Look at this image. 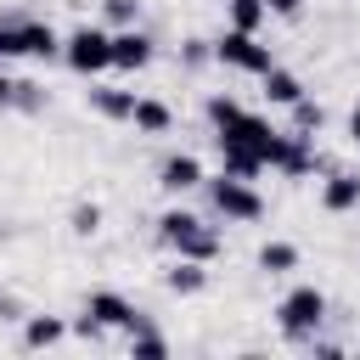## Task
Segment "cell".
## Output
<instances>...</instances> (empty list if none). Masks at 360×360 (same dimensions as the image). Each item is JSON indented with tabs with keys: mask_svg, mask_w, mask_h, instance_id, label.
<instances>
[{
	"mask_svg": "<svg viewBox=\"0 0 360 360\" xmlns=\"http://www.w3.org/2000/svg\"><path fill=\"white\" fill-rule=\"evenodd\" d=\"M208 118H214V141L219 146H248L253 158H264V163H281L287 158V135L281 129H270L264 118H253V112H242L231 96H208Z\"/></svg>",
	"mask_w": 360,
	"mask_h": 360,
	"instance_id": "cell-1",
	"label": "cell"
},
{
	"mask_svg": "<svg viewBox=\"0 0 360 360\" xmlns=\"http://www.w3.org/2000/svg\"><path fill=\"white\" fill-rule=\"evenodd\" d=\"M158 231H163V242L180 253V259H197V264H208L214 253H219V236L197 219V214H186V208H169L163 219H158Z\"/></svg>",
	"mask_w": 360,
	"mask_h": 360,
	"instance_id": "cell-2",
	"label": "cell"
},
{
	"mask_svg": "<svg viewBox=\"0 0 360 360\" xmlns=\"http://www.w3.org/2000/svg\"><path fill=\"white\" fill-rule=\"evenodd\" d=\"M62 56H68V68L73 73H101V68H112V34H101V28H79V34H68L62 39Z\"/></svg>",
	"mask_w": 360,
	"mask_h": 360,
	"instance_id": "cell-3",
	"label": "cell"
},
{
	"mask_svg": "<svg viewBox=\"0 0 360 360\" xmlns=\"http://www.w3.org/2000/svg\"><path fill=\"white\" fill-rule=\"evenodd\" d=\"M276 315H281V332H287V338H309V332L326 321V298H321L315 287H292Z\"/></svg>",
	"mask_w": 360,
	"mask_h": 360,
	"instance_id": "cell-4",
	"label": "cell"
},
{
	"mask_svg": "<svg viewBox=\"0 0 360 360\" xmlns=\"http://www.w3.org/2000/svg\"><path fill=\"white\" fill-rule=\"evenodd\" d=\"M214 56L225 62V68H236V73H264L276 56H270V45H259L253 34H242V28H225L219 34V45H214Z\"/></svg>",
	"mask_w": 360,
	"mask_h": 360,
	"instance_id": "cell-5",
	"label": "cell"
},
{
	"mask_svg": "<svg viewBox=\"0 0 360 360\" xmlns=\"http://www.w3.org/2000/svg\"><path fill=\"white\" fill-rule=\"evenodd\" d=\"M208 197H214V208H219L225 219H242V225L264 214L259 191H253L248 180H236V174H219V180H208Z\"/></svg>",
	"mask_w": 360,
	"mask_h": 360,
	"instance_id": "cell-6",
	"label": "cell"
},
{
	"mask_svg": "<svg viewBox=\"0 0 360 360\" xmlns=\"http://www.w3.org/2000/svg\"><path fill=\"white\" fill-rule=\"evenodd\" d=\"M84 315L90 321H101V326H124V332H135L141 326V315H135V304L124 298V292H90V304H84Z\"/></svg>",
	"mask_w": 360,
	"mask_h": 360,
	"instance_id": "cell-7",
	"label": "cell"
},
{
	"mask_svg": "<svg viewBox=\"0 0 360 360\" xmlns=\"http://www.w3.org/2000/svg\"><path fill=\"white\" fill-rule=\"evenodd\" d=\"M146 62H152V39H146L135 22H129L124 34H112V68H129V73H135V68H146Z\"/></svg>",
	"mask_w": 360,
	"mask_h": 360,
	"instance_id": "cell-8",
	"label": "cell"
},
{
	"mask_svg": "<svg viewBox=\"0 0 360 360\" xmlns=\"http://www.w3.org/2000/svg\"><path fill=\"white\" fill-rule=\"evenodd\" d=\"M158 186H163V191H191V186H202V163H197L191 152H174V158L158 169Z\"/></svg>",
	"mask_w": 360,
	"mask_h": 360,
	"instance_id": "cell-9",
	"label": "cell"
},
{
	"mask_svg": "<svg viewBox=\"0 0 360 360\" xmlns=\"http://www.w3.org/2000/svg\"><path fill=\"white\" fill-rule=\"evenodd\" d=\"M17 34H22V56H56L62 51V39H56V28L51 22H17Z\"/></svg>",
	"mask_w": 360,
	"mask_h": 360,
	"instance_id": "cell-10",
	"label": "cell"
},
{
	"mask_svg": "<svg viewBox=\"0 0 360 360\" xmlns=\"http://www.w3.org/2000/svg\"><path fill=\"white\" fill-rule=\"evenodd\" d=\"M129 124H135L141 135H163V129L174 124V112H169L163 101H152V96H135V112H129Z\"/></svg>",
	"mask_w": 360,
	"mask_h": 360,
	"instance_id": "cell-11",
	"label": "cell"
},
{
	"mask_svg": "<svg viewBox=\"0 0 360 360\" xmlns=\"http://www.w3.org/2000/svg\"><path fill=\"white\" fill-rule=\"evenodd\" d=\"M321 202H326L332 214L360 208V174H332V180H326V191H321Z\"/></svg>",
	"mask_w": 360,
	"mask_h": 360,
	"instance_id": "cell-12",
	"label": "cell"
},
{
	"mask_svg": "<svg viewBox=\"0 0 360 360\" xmlns=\"http://www.w3.org/2000/svg\"><path fill=\"white\" fill-rule=\"evenodd\" d=\"M259 79H264V96H270L276 107H292V101L304 96V84H298V79H292L287 68H276V62H270V68H264Z\"/></svg>",
	"mask_w": 360,
	"mask_h": 360,
	"instance_id": "cell-13",
	"label": "cell"
},
{
	"mask_svg": "<svg viewBox=\"0 0 360 360\" xmlns=\"http://www.w3.org/2000/svg\"><path fill=\"white\" fill-rule=\"evenodd\" d=\"M90 107H96L101 118H129V112H135V90H112V84H101V90H90Z\"/></svg>",
	"mask_w": 360,
	"mask_h": 360,
	"instance_id": "cell-14",
	"label": "cell"
},
{
	"mask_svg": "<svg viewBox=\"0 0 360 360\" xmlns=\"http://www.w3.org/2000/svg\"><path fill=\"white\" fill-rule=\"evenodd\" d=\"M163 281H169V292H202V281H208V270H202L197 259H174V264L163 270Z\"/></svg>",
	"mask_w": 360,
	"mask_h": 360,
	"instance_id": "cell-15",
	"label": "cell"
},
{
	"mask_svg": "<svg viewBox=\"0 0 360 360\" xmlns=\"http://www.w3.org/2000/svg\"><path fill=\"white\" fill-rule=\"evenodd\" d=\"M321 124H326V107H321V101H309V96H298V101H292V129H298L304 141H315V129H321Z\"/></svg>",
	"mask_w": 360,
	"mask_h": 360,
	"instance_id": "cell-16",
	"label": "cell"
},
{
	"mask_svg": "<svg viewBox=\"0 0 360 360\" xmlns=\"http://www.w3.org/2000/svg\"><path fill=\"white\" fill-rule=\"evenodd\" d=\"M219 163H225V174H236V180H253V174L264 169V158H253L248 146H219Z\"/></svg>",
	"mask_w": 360,
	"mask_h": 360,
	"instance_id": "cell-17",
	"label": "cell"
},
{
	"mask_svg": "<svg viewBox=\"0 0 360 360\" xmlns=\"http://www.w3.org/2000/svg\"><path fill=\"white\" fill-rule=\"evenodd\" d=\"M62 332H68V326H62L56 315H34L28 332H22V343H28V349H51V343H62Z\"/></svg>",
	"mask_w": 360,
	"mask_h": 360,
	"instance_id": "cell-18",
	"label": "cell"
},
{
	"mask_svg": "<svg viewBox=\"0 0 360 360\" xmlns=\"http://www.w3.org/2000/svg\"><path fill=\"white\" fill-rule=\"evenodd\" d=\"M225 17H231V28H242V34H253L270 11H264V0H225Z\"/></svg>",
	"mask_w": 360,
	"mask_h": 360,
	"instance_id": "cell-19",
	"label": "cell"
},
{
	"mask_svg": "<svg viewBox=\"0 0 360 360\" xmlns=\"http://www.w3.org/2000/svg\"><path fill=\"white\" fill-rule=\"evenodd\" d=\"M259 264H264L270 276H281V270L298 264V248H292V242H264V248H259Z\"/></svg>",
	"mask_w": 360,
	"mask_h": 360,
	"instance_id": "cell-20",
	"label": "cell"
},
{
	"mask_svg": "<svg viewBox=\"0 0 360 360\" xmlns=\"http://www.w3.org/2000/svg\"><path fill=\"white\" fill-rule=\"evenodd\" d=\"M17 22H22V11H0V62L22 56V34H17Z\"/></svg>",
	"mask_w": 360,
	"mask_h": 360,
	"instance_id": "cell-21",
	"label": "cell"
},
{
	"mask_svg": "<svg viewBox=\"0 0 360 360\" xmlns=\"http://www.w3.org/2000/svg\"><path fill=\"white\" fill-rule=\"evenodd\" d=\"M129 354H135V360H158V354H169V343H163L158 332L135 326V332H129Z\"/></svg>",
	"mask_w": 360,
	"mask_h": 360,
	"instance_id": "cell-22",
	"label": "cell"
},
{
	"mask_svg": "<svg viewBox=\"0 0 360 360\" xmlns=\"http://www.w3.org/2000/svg\"><path fill=\"white\" fill-rule=\"evenodd\" d=\"M73 231H79V236H96V231H101V208H96V202H79V208H73Z\"/></svg>",
	"mask_w": 360,
	"mask_h": 360,
	"instance_id": "cell-23",
	"label": "cell"
},
{
	"mask_svg": "<svg viewBox=\"0 0 360 360\" xmlns=\"http://www.w3.org/2000/svg\"><path fill=\"white\" fill-rule=\"evenodd\" d=\"M107 17H112V22H124V28H129V22H135V17H141V6H135V0H107Z\"/></svg>",
	"mask_w": 360,
	"mask_h": 360,
	"instance_id": "cell-24",
	"label": "cell"
},
{
	"mask_svg": "<svg viewBox=\"0 0 360 360\" xmlns=\"http://www.w3.org/2000/svg\"><path fill=\"white\" fill-rule=\"evenodd\" d=\"M264 11H276V17H298L304 0H264Z\"/></svg>",
	"mask_w": 360,
	"mask_h": 360,
	"instance_id": "cell-25",
	"label": "cell"
},
{
	"mask_svg": "<svg viewBox=\"0 0 360 360\" xmlns=\"http://www.w3.org/2000/svg\"><path fill=\"white\" fill-rule=\"evenodd\" d=\"M208 56H214V51H208L202 39H186V62H191V68H197V62H208Z\"/></svg>",
	"mask_w": 360,
	"mask_h": 360,
	"instance_id": "cell-26",
	"label": "cell"
},
{
	"mask_svg": "<svg viewBox=\"0 0 360 360\" xmlns=\"http://www.w3.org/2000/svg\"><path fill=\"white\" fill-rule=\"evenodd\" d=\"M17 84H22V79H6V73H0V107H17Z\"/></svg>",
	"mask_w": 360,
	"mask_h": 360,
	"instance_id": "cell-27",
	"label": "cell"
},
{
	"mask_svg": "<svg viewBox=\"0 0 360 360\" xmlns=\"http://www.w3.org/2000/svg\"><path fill=\"white\" fill-rule=\"evenodd\" d=\"M349 141H360V107L349 112Z\"/></svg>",
	"mask_w": 360,
	"mask_h": 360,
	"instance_id": "cell-28",
	"label": "cell"
},
{
	"mask_svg": "<svg viewBox=\"0 0 360 360\" xmlns=\"http://www.w3.org/2000/svg\"><path fill=\"white\" fill-rule=\"evenodd\" d=\"M6 236H11V225H6V219H0V242H6Z\"/></svg>",
	"mask_w": 360,
	"mask_h": 360,
	"instance_id": "cell-29",
	"label": "cell"
}]
</instances>
